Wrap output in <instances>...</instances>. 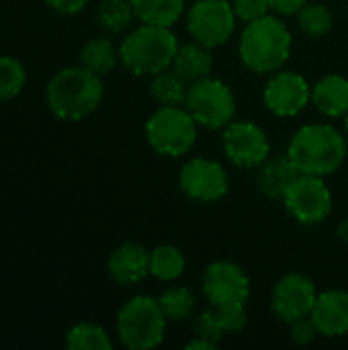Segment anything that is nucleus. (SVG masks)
<instances>
[{
  "label": "nucleus",
  "mask_w": 348,
  "mask_h": 350,
  "mask_svg": "<svg viewBox=\"0 0 348 350\" xmlns=\"http://www.w3.org/2000/svg\"><path fill=\"white\" fill-rule=\"evenodd\" d=\"M289 215L304 226L322 224L332 211V193L322 176L297 174L283 195Z\"/></svg>",
  "instance_id": "nucleus-8"
},
{
  "label": "nucleus",
  "mask_w": 348,
  "mask_h": 350,
  "mask_svg": "<svg viewBox=\"0 0 348 350\" xmlns=\"http://www.w3.org/2000/svg\"><path fill=\"white\" fill-rule=\"evenodd\" d=\"M347 135H348V115H347Z\"/></svg>",
  "instance_id": "nucleus-36"
},
{
  "label": "nucleus",
  "mask_w": 348,
  "mask_h": 350,
  "mask_svg": "<svg viewBox=\"0 0 348 350\" xmlns=\"http://www.w3.org/2000/svg\"><path fill=\"white\" fill-rule=\"evenodd\" d=\"M297 23L302 27L304 33H308L310 37H322L326 33H330L332 29V12L320 4V2H306L304 8L297 12Z\"/></svg>",
  "instance_id": "nucleus-29"
},
{
  "label": "nucleus",
  "mask_w": 348,
  "mask_h": 350,
  "mask_svg": "<svg viewBox=\"0 0 348 350\" xmlns=\"http://www.w3.org/2000/svg\"><path fill=\"white\" fill-rule=\"evenodd\" d=\"M224 152L232 164L240 168H256L269 160L271 144L265 129L256 123L236 121L224 131Z\"/></svg>",
  "instance_id": "nucleus-11"
},
{
  "label": "nucleus",
  "mask_w": 348,
  "mask_h": 350,
  "mask_svg": "<svg viewBox=\"0 0 348 350\" xmlns=\"http://www.w3.org/2000/svg\"><path fill=\"white\" fill-rule=\"evenodd\" d=\"M166 316L150 295L131 297L117 314V336L131 350H150L164 340Z\"/></svg>",
  "instance_id": "nucleus-5"
},
{
  "label": "nucleus",
  "mask_w": 348,
  "mask_h": 350,
  "mask_svg": "<svg viewBox=\"0 0 348 350\" xmlns=\"http://www.w3.org/2000/svg\"><path fill=\"white\" fill-rule=\"evenodd\" d=\"M299 172L293 168V164L289 162V158L285 156L283 160H271L265 162L260 174H258V187L260 193L271 197V199H283L287 187L293 183V178Z\"/></svg>",
  "instance_id": "nucleus-20"
},
{
  "label": "nucleus",
  "mask_w": 348,
  "mask_h": 350,
  "mask_svg": "<svg viewBox=\"0 0 348 350\" xmlns=\"http://www.w3.org/2000/svg\"><path fill=\"white\" fill-rule=\"evenodd\" d=\"M187 260L176 246H158L150 252V273L160 281H174L185 273Z\"/></svg>",
  "instance_id": "nucleus-23"
},
{
  "label": "nucleus",
  "mask_w": 348,
  "mask_h": 350,
  "mask_svg": "<svg viewBox=\"0 0 348 350\" xmlns=\"http://www.w3.org/2000/svg\"><path fill=\"white\" fill-rule=\"evenodd\" d=\"M47 6H51L59 14H76L80 12L90 0H45Z\"/></svg>",
  "instance_id": "nucleus-33"
},
{
  "label": "nucleus",
  "mask_w": 348,
  "mask_h": 350,
  "mask_svg": "<svg viewBox=\"0 0 348 350\" xmlns=\"http://www.w3.org/2000/svg\"><path fill=\"white\" fill-rule=\"evenodd\" d=\"M107 271L119 285L139 283L150 275V252L139 244H121L111 252Z\"/></svg>",
  "instance_id": "nucleus-16"
},
{
  "label": "nucleus",
  "mask_w": 348,
  "mask_h": 350,
  "mask_svg": "<svg viewBox=\"0 0 348 350\" xmlns=\"http://www.w3.org/2000/svg\"><path fill=\"white\" fill-rule=\"evenodd\" d=\"M119 59V49L107 37L88 39L80 49V66L94 72L96 76L109 74Z\"/></svg>",
  "instance_id": "nucleus-19"
},
{
  "label": "nucleus",
  "mask_w": 348,
  "mask_h": 350,
  "mask_svg": "<svg viewBox=\"0 0 348 350\" xmlns=\"http://www.w3.org/2000/svg\"><path fill=\"white\" fill-rule=\"evenodd\" d=\"M103 80L94 72L74 66L51 76L45 88L49 111L64 121H80L96 111L103 100Z\"/></svg>",
  "instance_id": "nucleus-2"
},
{
  "label": "nucleus",
  "mask_w": 348,
  "mask_h": 350,
  "mask_svg": "<svg viewBox=\"0 0 348 350\" xmlns=\"http://www.w3.org/2000/svg\"><path fill=\"white\" fill-rule=\"evenodd\" d=\"M203 293L211 308L246 306L250 297V279L238 265L217 260L205 269Z\"/></svg>",
  "instance_id": "nucleus-10"
},
{
  "label": "nucleus",
  "mask_w": 348,
  "mask_h": 350,
  "mask_svg": "<svg viewBox=\"0 0 348 350\" xmlns=\"http://www.w3.org/2000/svg\"><path fill=\"white\" fill-rule=\"evenodd\" d=\"M189 33L205 47L224 45L236 27V12L228 0H197L187 16Z\"/></svg>",
  "instance_id": "nucleus-9"
},
{
  "label": "nucleus",
  "mask_w": 348,
  "mask_h": 350,
  "mask_svg": "<svg viewBox=\"0 0 348 350\" xmlns=\"http://www.w3.org/2000/svg\"><path fill=\"white\" fill-rule=\"evenodd\" d=\"M318 332L328 338H338L348 332V293L330 289L318 295L310 314Z\"/></svg>",
  "instance_id": "nucleus-15"
},
{
  "label": "nucleus",
  "mask_w": 348,
  "mask_h": 350,
  "mask_svg": "<svg viewBox=\"0 0 348 350\" xmlns=\"http://www.w3.org/2000/svg\"><path fill=\"white\" fill-rule=\"evenodd\" d=\"M318 291L310 277L299 273H289L281 277L273 289L271 308L277 318L291 324L295 320L308 318L316 306Z\"/></svg>",
  "instance_id": "nucleus-13"
},
{
  "label": "nucleus",
  "mask_w": 348,
  "mask_h": 350,
  "mask_svg": "<svg viewBox=\"0 0 348 350\" xmlns=\"http://www.w3.org/2000/svg\"><path fill=\"white\" fill-rule=\"evenodd\" d=\"M178 41L170 27L142 25L119 45V59L135 76H156L172 66Z\"/></svg>",
  "instance_id": "nucleus-4"
},
{
  "label": "nucleus",
  "mask_w": 348,
  "mask_h": 350,
  "mask_svg": "<svg viewBox=\"0 0 348 350\" xmlns=\"http://www.w3.org/2000/svg\"><path fill=\"white\" fill-rule=\"evenodd\" d=\"M336 236H338V240H343V242H347L348 244V217L338 224V228H336Z\"/></svg>",
  "instance_id": "nucleus-35"
},
{
  "label": "nucleus",
  "mask_w": 348,
  "mask_h": 350,
  "mask_svg": "<svg viewBox=\"0 0 348 350\" xmlns=\"http://www.w3.org/2000/svg\"><path fill=\"white\" fill-rule=\"evenodd\" d=\"M131 4L142 23L160 27H172L185 10V0H131Z\"/></svg>",
  "instance_id": "nucleus-21"
},
{
  "label": "nucleus",
  "mask_w": 348,
  "mask_h": 350,
  "mask_svg": "<svg viewBox=\"0 0 348 350\" xmlns=\"http://www.w3.org/2000/svg\"><path fill=\"white\" fill-rule=\"evenodd\" d=\"M217 314V320L224 328V332H242L248 318H246V306H226V308H213Z\"/></svg>",
  "instance_id": "nucleus-30"
},
{
  "label": "nucleus",
  "mask_w": 348,
  "mask_h": 350,
  "mask_svg": "<svg viewBox=\"0 0 348 350\" xmlns=\"http://www.w3.org/2000/svg\"><path fill=\"white\" fill-rule=\"evenodd\" d=\"M291 53V33L277 16H263L246 23L240 37V57L256 74L277 72Z\"/></svg>",
  "instance_id": "nucleus-3"
},
{
  "label": "nucleus",
  "mask_w": 348,
  "mask_h": 350,
  "mask_svg": "<svg viewBox=\"0 0 348 350\" xmlns=\"http://www.w3.org/2000/svg\"><path fill=\"white\" fill-rule=\"evenodd\" d=\"M189 86L191 84L185 78H180L174 70H164L154 76L150 84V94L160 107H180L187 103Z\"/></svg>",
  "instance_id": "nucleus-22"
},
{
  "label": "nucleus",
  "mask_w": 348,
  "mask_h": 350,
  "mask_svg": "<svg viewBox=\"0 0 348 350\" xmlns=\"http://www.w3.org/2000/svg\"><path fill=\"white\" fill-rule=\"evenodd\" d=\"M66 347L70 350H111L113 342L103 326L84 322L68 330Z\"/></svg>",
  "instance_id": "nucleus-25"
},
{
  "label": "nucleus",
  "mask_w": 348,
  "mask_h": 350,
  "mask_svg": "<svg viewBox=\"0 0 348 350\" xmlns=\"http://www.w3.org/2000/svg\"><path fill=\"white\" fill-rule=\"evenodd\" d=\"M27 82L25 66L10 55H0V103L21 94Z\"/></svg>",
  "instance_id": "nucleus-28"
},
{
  "label": "nucleus",
  "mask_w": 348,
  "mask_h": 350,
  "mask_svg": "<svg viewBox=\"0 0 348 350\" xmlns=\"http://www.w3.org/2000/svg\"><path fill=\"white\" fill-rule=\"evenodd\" d=\"M312 100L316 109L326 117L348 115V80L340 74H328L312 88Z\"/></svg>",
  "instance_id": "nucleus-17"
},
{
  "label": "nucleus",
  "mask_w": 348,
  "mask_h": 350,
  "mask_svg": "<svg viewBox=\"0 0 348 350\" xmlns=\"http://www.w3.org/2000/svg\"><path fill=\"white\" fill-rule=\"evenodd\" d=\"M185 105L197 125L207 129L228 127L236 115V98L232 88L211 76L201 78L189 86Z\"/></svg>",
  "instance_id": "nucleus-7"
},
{
  "label": "nucleus",
  "mask_w": 348,
  "mask_h": 350,
  "mask_svg": "<svg viewBox=\"0 0 348 350\" xmlns=\"http://www.w3.org/2000/svg\"><path fill=\"white\" fill-rule=\"evenodd\" d=\"M306 2H308V0H269L271 10H275L277 14H285V16L297 14V12L304 8Z\"/></svg>",
  "instance_id": "nucleus-34"
},
{
  "label": "nucleus",
  "mask_w": 348,
  "mask_h": 350,
  "mask_svg": "<svg viewBox=\"0 0 348 350\" xmlns=\"http://www.w3.org/2000/svg\"><path fill=\"white\" fill-rule=\"evenodd\" d=\"M318 334H320V332H318V328H316V324L312 322L310 316L291 322V340H293L295 345H310V342L316 340Z\"/></svg>",
  "instance_id": "nucleus-32"
},
{
  "label": "nucleus",
  "mask_w": 348,
  "mask_h": 350,
  "mask_svg": "<svg viewBox=\"0 0 348 350\" xmlns=\"http://www.w3.org/2000/svg\"><path fill=\"white\" fill-rule=\"evenodd\" d=\"M148 144L160 156L178 158L197 142V121L183 107H160L146 123Z\"/></svg>",
  "instance_id": "nucleus-6"
},
{
  "label": "nucleus",
  "mask_w": 348,
  "mask_h": 350,
  "mask_svg": "<svg viewBox=\"0 0 348 350\" xmlns=\"http://www.w3.org/2000/svg\"><path fill=\"white\" fill-rule=\"evenodd\" d=\"M347 137L328 123L299 127L287 148V158L299 174L328 176L347 160Z\"/></svg>",
  "instance_id": "nucleus-1"
},
{
  "label": "nucleus",
  "mask_w": 348,
  "mask_h": 350,
  "mask_svg": "<svg viewBox=\"0 0 348 350\" xmlns=\"http://www.w3.org/2000/svg\"><path fill=\"white\" fill-rule=\"evenodd\" d=\"M178 185L189 199L211 203L219 201L228 193L230 178L219 162L207 158H193L183 166Z\"/></svg>",
  "instance_id": "nucleus-12"
},
{
  "label": "nucleus",
  "mask_w": 348,
  "mask_h": 350,
  "mask_svg": "<svg viewBox=\"0 0 348 350\" xmlns=\"http://www.w3.org/2000/svg\"><path fill=\"white\" fill-rule=\"evenodd\" d=\"M172 70L185 78L189 84L211 76L213 70V55L209 51V47L201 45V43H187L183 47H178L174 62H172Z\"/></svg>",
  "instance_id": "nucleus-18"
},
{
  "label": "nucleus",
  "mask_w": 348,
  "mask_h": 350,
  "mask_svg": "<svg viewBox=\"0 0 348 350\" xmlns=\"http://www.w3.org/2000/svg\"><path fill=\"white\" fill-rule=\"evenodd\" d=\"M224 328L217 320V314L215 310H207L203 312L197 320H195V326H193V340L187 345V349H199V350H211L215 349L222 338H224Z\"/></svg>",
  "instance_id": "nucleus-27"
},
{
  "label": "nucleus",
  "mask_w": 348,
  "mask_h": 350,
  "mask_svg": "<svg viewBox=\"0 0 348 350\" xmlns=\"http://www.w3.org/2000/svg\"><path fill=\"white\" fill-rule=\"evenodd\" d=\"M96 18L105 31L119 35L131 27L135 18V10L131 0H103L98 4Z\"/></svg>",
  "instance_id": "nucleus-24"
},
{
  "label": "nucleus",
  "mask_w": 348,
  "mask_h": 350,
  "mask_svg": "<svg viewBox=\"0 0 348 350\" xmlns=\"http://www.w3.org/2000/svg\"><path fill=\"white\" fill-rule=\"evenodd\" d=\"M160 308L166 316L168 322H185L193 316L195 312V295L191 293V289L183 287V285H176V287H170L166 289L160 297Z\"/></svg>",
  "instance_id": "nucleus-26"
},
{
  "label": "nucleus",
  "mask_w": 348,
  "mask_h": 350,
  "mask_svg": "<svg viewBox=\"0 0 348 350\" xmlns=\"http://www.w3.org/2000/svg\"><path fill=\"white\" fill-rule=\"evenodd\" d=\"M232 6H234L236 16L242 18L244 23H252L256 18H263L271 10L269 0H232Z\"/></svg>",
  "instance_id": "nucleus-31"
},
{
  "label": "nucleus",
  "mask_w": 348,
  "mask_h": 350,
  "mask_svg": "<svg viewBox=\"0 0 348 350\" xmlns=\"http://www.w3.org/2000/svg\"><path fill=\"white\" fill-rule=\"evenodd\" d=\"M312 100L308 80L297 72H277L265 88V105L277 117H295Z\"/></svg>",
  "instance_id": "nucleus-14"
}]
</instances>
